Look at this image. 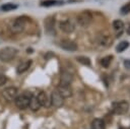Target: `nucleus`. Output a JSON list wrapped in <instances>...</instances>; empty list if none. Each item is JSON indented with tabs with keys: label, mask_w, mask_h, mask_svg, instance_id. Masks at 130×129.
<instances>
[{
	"label": "nucleus",
	"mask_w": 130,
	"mask_h": 129,
	"mask_svg": "<svg viewBox=\"0 0 130 129\" xmlns=\"http://www.w3.org/2000/svg\"><path fill=\"white\" fill-rule=\"evenodd\" d=\"M17 53H18L17 49L13 47H5L0 50V60L3 62L12 61L17 55Z\"/></svg>",
	"instance_id": "f257e3e1"
},
{
	"label": "nucleus",
	"mask_w": 130,
	"mask_h": 129,
	"mask_svg": "<svg viewBox=\"0 0 130 129\" xmlns=\"http://www.w3.org/2000/svg\"><path fill=\"white\" fill-rule=\"evenodd\" d=\"M26 20L27 17L26 16H20L16 19H14L12 21V23L10 24V29L13 33H20L24 29V26L26 24Z\"/></svg>",
	"instance_id": "f03ea898"
},
{
	"label": "nucleus",
	"mask_w": 130,
	"mask_h": 129,
	"mask_svg": "<svg viewBox=\"0 0 130 129\" xmlns=\"http://www.w3.org/2000/svg\"><path fill=\"white\" fill-rule=\"evenodd\" d=\"M129 103L127 101H120L113 104V112L116 115H124L129 111Z\"/></svg>",
	"instance_id": "7ed1b4c3"
},
{
	"label": "nucleus",
	"mask_w": 130,
	"mask_h": 129,
	"mask_svg": "<svg viewBox=\"0 0 130 129\" xmlns=\"http://www.w3.org/2000/svg\"><path fill=\"white\" fill-rule=\"evenodd\" d=\"M91 20H92V14L88 10H84V11L80 12L78 14V16H77V22H78V24L81 25V26H84V27L85 26H88L90 24Z\"/></svg>",
	"instance_id": "20e7f679"
},
{
	"label": "nucleus",
	"mask_w": 130,
	"mask_h": 129,
	"mask_svg": "<svg viewBox=\"0 0 130 129\" xmlns=\"http://www.w3.org/2000/svg\"><path fill=\"white\" fill-rule=\"evenodd\" d=\"M30 94L28 93H22L20 95H17L15 98V105L17 108L23 110V109H26L28 107V104H29V100H30Z\"/></svg>",
	"instance_id": "39448f33"
},
{
	"label": "nucleus",
	"mask_w": 130,
	"mask_h": 129,
	"mask_svg": "<svg viewBox=\"0 0 130 129\" xmlns=\"http://www.w3.org/2000/svg\"><path fill=\"white\" fill-rule=\"evenodd\" d=\"M17 92H18V89L16 87L9 86V87H6L2 90V96L7 102H11V101L15 100V98L17 96Z\"/></svg>",
	"instance_id": "423d86ee"
},
{
	"label": "nucleus",
	"mask_w": 130,
	"mask_h": 129,
	"mask_svg": "<svg viewBox=\"0 0 130 129\" xmlns=\"http://www.w3.org/2000/svg\"><path fill=\"white\" fill-rule=\"evenodd\" d=\"M51 104L56 108H60L64 104V99L61 96V94L57 90H54L51 93Z\"/></svg>",
	"instance_id": "0eeeda50"
},
{
	"label": "nucleus",
	"mask_w": 130,
	"mask_h": 129,
	"mask_svg": "<svg viewBox=\"0 0 130 129\" xmlns=\"http://www.w3.org/2000/svg\"><path fill=\"white\" fill-rule=\"evenodd\" d=\"M59 27H60V29H61L62 31L69 34V33H72V31L74 30L75 25L73 24V22H72L71 20L65 19V20H61V21L59 22Z\"/></svg>",
	"instance_id": "6e6552de"
},
{
	"label": "nucleus",
	"mask_w": 130,
	"mask_h": 129,
	"mask_svg": "<svg viewBox=\"0 0 130 129\" xmlns=\"http://www.w3.org/2000/svg\"><path fill=\"white\" fill-rule=\"evenodd\" d=\"M37 99H38L40 105L45 107V108H49V107L52 106V104H51V96H49L45 91H41L38 94Z\"/></svg>",
	"instance_id": "1a4fd4ad"
},
{
	"label": "nucleus",
	"mask_w": 130,
	"mask_h": 129,
	"mask_svg": "<svg viewBox=\"0 0 130 129\" xmlns=\"http://www.w3.org/2000/svg\"><path fill=\"white\" fill-rule=\"evenodd\" d=\"M73 81V75L69 71H62L60 75V85H70Z\"/></svg>",
	"instance_id": "9d476101"
},
{
	"label": "nucleus",
	"mask_w": 130,
	"mask_h": 129,
	"mask_svg": "<svg viewBox=\"0 0 130 129\" xmlns=\"http://www.w3.org/2000/svg\"><path fill=\"white\" fill-rule=\"evenodd\" d=\"M60 47L63 49V50H66V51H76L77 50V45L76 43L70 41V40H62L60 42Z\"/></svg>",
	"instance_id": "9b49d317"
},
{
	"label": "nucleus",
	"mask_w": 130,
	"mask_h": 129,
	"mask_svg": "<svg viewBox=\"0 0 130 129\" xmlns=\"http://www.w3.org/2000/svg\"><path fill=\"white\" fill-rule=\"evenodd\" d=\"M63 99H67V98H70L72 95V89L70 87V85H60L57 87L56 89Z\"/></svg>",
	"instance_id": "f8f14e48"
},
{
	"label": "nucleus",
	"mask_w": 130,
	"mask_h": 129,
	"mask_svg": "<svg viewBox=\"0 0 130 129\" xmlns=\"http://www.w3.org/2000/svg\"><path fill=\"white\" fill-rule=\"evenodd\" d=\"M45 28L49 34L55 33V18L54 16H49L45 19Z\"/></svg>",
	"instance_id": "ddd939ff"
},
{
	"label": "nucleus",
	"mask_w": 130,
	"mask_h": 129,
	"mask_svg": "<svg viewBox=\"0 0 130 129\" xmlns=\"http://www.w3.org/2000/svg\"><path fill=\"white\" fill-rule=\"evenodd\" d=\"M113 27H114V30L116 33V37H120L123 33V29H124V23L122 20L120 19H116L113 21Z\"/></svg>",
	"instance_id": "4468645a"
},
{
	"label": "nucleus",
	"mask_w": 130,
	"mask_h": 129,
	"mask_svg": "<svg viewBox=\"0 0 130 129\" xmlns=\"http://www.w3.org/2000/svg\"><path fill=\"white\" fill-rule=\"evenodd\" d=\"M28 107L30 108V110H31L32 112H37V111L40 110V108H41L42 106L40 105V103H39L37 96H32V95H31V96H30V100H29Z\"/></svg>",
	"instance_id": "2eb2a0df"
},
{
	"label": "nucleus",
	"mask_w": 130,
	"mask_h": 129,
	"mask_svg": "<svg viewBox=\"0 0 130 129\" xmlns=\"http://www.w3.org/2000/svg\"><path fill=\"white\" fill-rule=\"evenodd\" d=\"M91 129H106V125L104 120L95 118L91 122Z\"/></svg>",
	"instance_id": "dca6fc26"
},
{
	"label": "nucleus",
	"mask_w": 130,
	"mask_h": 129,
	"mask_svg": "<svg viewBox=\"0 0 130 129\" xmlns=\"http://www.w3.org/2000/svg\"><path fill=\"white\" fill-rule=\"evenodd\" d=\"M30 65H31V60H27V61H25V62L20 63V64L17 66V69H16L17 73H18V74L23 73L24 71H26V70L30 67Z\"/></svg>",
	"instance_id": "f3484780"
},
{
	"label": "nucleus",
	"mask_w": 130,
	"mask_h": 129,
	"mask_svg": "<svg viewBox=\"0 0 130 129\" xmlns=\"http://www.w3.org/2000/svg\"><path fill=\"white\" fill-rule=\"evenodd\" d=\"M113 41H112V38L109 36V35H104L102 36V38L100 39V44L104 47H110L112 45Z\"/></svg>",
	"instance_id": "a211bd4d"
},
{
	"label": "nucleus",
	"mask_w": 130,
	"mask_h": 129,
	"mask_svg": "<svg viewBox=\"0 0 130 129\" xmlns=\"http://www.w3.org/2000/svg\"><path fill=\"white\" fill-rule=\"evenodd\" d=\"M128 47H129V43H128L127 41H122V42H120V43L117 45L116 50H117L118 53H121V52H124Z\"/></svg>",
	"instance_id": "6ab92c4d"
},
{
	"label": "nucleus",
	"mask_w": 130,
	"mask_h": 129,
	"mask_svg": "<svg viewBox=\"0 0 130 129\" xmlns=\"http://www.w3.org/2000/svg\"><path fill=\"white\" fill-rule=\"evenodd\" d=\"M76 60L79 63H81L82 65H85V66H90V64H91L90 59L88 57H85V56H77L76 57Z\"/></svg>",
	"instance_id": "aec40b11"
},
{
	"label": "nucleus",
	"mask_w": 130,
	"mask_h": 129,
	"mask_svg": "<svg viewBox=\"0 0 130 129\" xmlns=\"http://www.w3.org/2000/svg\"><path fill=\"white\" fill-rule=\"evenodd\" d=\"M17 8V5L16 4H12V3H6V4H3L1 6V9L3 11H10V10H14Z\"/></svg>",
	"instance_id": "412c9836"
},
{
	"label": "nucleus",
	"mask_w": 130,
	"mask_h": 129,
	"mask_svg": "<svg viewBox=\"0 0 130 129\" xmlns=\"http://www.w3.org/2000/svg\"><path fill=\"white\" fill-rule=\"evenodd\" d=\"M113 60V56H107V57H104L102 60H101V64L103 67H109L110 64H111V61Z\"/></svg>",
	"instance_id": "4be33fe9"
},
{
	"label": "nucleus",
	"mask_w": 130,
	"mask_h": 129,
	"mask_svg": "<svg viewBox=\"0 0 130 129\" xmlns=\"http://www.w3.org/2000/svg\"><path fill=\"white\" fill-rule=\"evenodd\" d=\"M56 4H61V2H58L56 0H45L43 2H41V5L42 6H53V5H56Z\"/></svg>",
	"instance_id": "5701e85b"
},
{
	"label": "nucleus",
	"mask_w": 130,
	"mask_h": 129,
	"mask_svg": "<svg viewBox=\"0 0 130 129\" xmlns=\"http://www.w3.org/2000/svg\"><path fill=\"white\" fill-rule=\"evenodd\" d=\"M121 12L123 14H127V13H130V1L128 3H126L122 8H121Z\"/></svg>",
	"instance_id": "b1692460"
},
{
	"label": "nucleus",
	"mask_w": 130,
	"mask_h": 129,
	"mask_svg": "<svg viewBox=\"0 0 130 129\" xmlns=\"http://www.w3.org/2000/svg\"><path fill=\"white\" fill-rule=\"evenodd\" d=\"M6 82H7V77L4 74H1L0 73V86L4 85Z\"/></svg>",
	"instance_id": "393cba45"
},
{
	"label": "nucleus",
	"mask_w": 130,
	"mask_h": 129,
	"mask_svg": "<svg viewBox=\"0 0 130 129\" xmlns=\"http://www.w3.org/2000/svg\"><path fill=\"white\" fill-rule=\"evenodd\" d=\"M124 64H125V67L130 69V60H125L124 61Z\"/></svg>",
	"instance_id": "a878e982"
},
{
	"label": "nucleus",
	"mask_w": 130,
	"mask_h": 129,
	"mask_svg": "<svg viewBox=\"0 0 130 129\" xmlns=\"http://www.w3.org/2000/svg\"><path fill=\"white\" fill-rule=\"evenodd\" d=\"M127 34L128 35H130V24L128 25V27H127Z\"/></svg>",
	"instance_id": "bb28decb"
}]
</instances>
